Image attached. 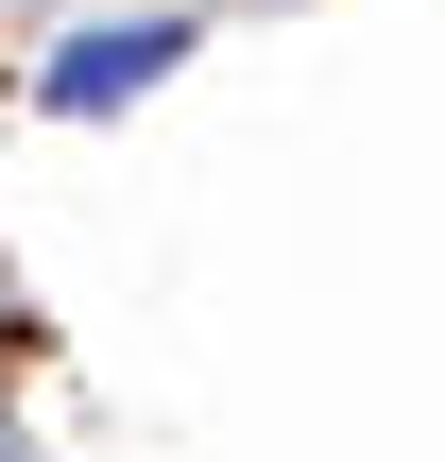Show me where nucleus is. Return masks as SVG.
<instances>
[{"instance_id":"f257e3e1","label":"nucleus","mask_w":445,"mask_h":462,"mask_svg":"<svg viewBox=\"0 0 445 462\" xmlns=\"http://www.w3.org/2000/svg\"><path fill=\"white\" fill-rule=\"evenodd\" d=\"M189 69V17H103V34H69L51 69H34V103L51 120H103V103H154Z\"/></svg>"}]
</instances>
